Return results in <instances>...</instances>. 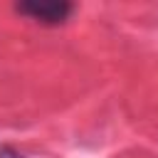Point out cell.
<instances>
[{"label":"cell","instance_id":"1","mask_svg":"<svg viewBox=\"0 0 158 158\" xmlns=\"http://www.w3.org/2000/svg\"><path fill=\"white\" fill-rule=\"evenodd\" d=\"M77 7L72 2H64V0H44V2H17L15 5V12L40 22V25H47V27H57L62 22H67L72 17Z\"/></svg>","mask_w":158,"mask_h":158},{"label":"cell","instance_id":"2","mask_svg":"<svg viewBox=\"0 0 158 158\" xmlns=\"http://www.w3.org/2000/svg\"><path fill=\"white\" fill-rule=\"evenodd\" d=\"M0 158H25V156L12 146H0Z\"/></svg>","mask_w":158,"mask_h":158}]
</instances>
